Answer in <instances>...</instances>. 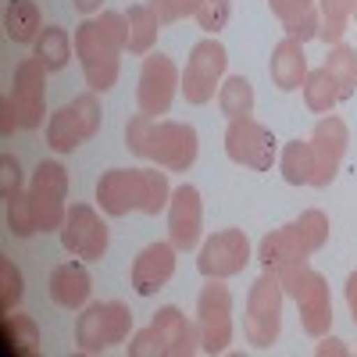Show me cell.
<instances>
[{"label":"cell","mask_w":357,"mask_h":357,"mask_svg":"<svg viewBox=\"0 0 357 357\" xmlns=\"http://www.w3.org/2000/svg\"><path fill=\"white\" fill-rule=\"evenodd\" d=\"M126 146L136 158L154 161L158 168L186 172L200 154V136L190 122H158L154 114L139 111L126 122Z\"/></svg>","instance_id":"obj_1"},{"label":"cell","mask_w":357,"mask_h":357,"mask_svg":"<svg viewBox=\"0 0 357 357\" xmlns=\"http://www.w3.org/2000/svg\"><path fill=\"white\" fill-rule=\"evenodd\" d=\"M168 200V175L158 168H111L97 178V204L111 218H126L129 211L161 215Z\"/></svg>","instance_id":"obj_2"},{"label":"cell","mask_w":357,"mask_h":357,"mask_svg":"<svg viewBox=\"0 0 357 357\" xmlns=\"http://www.w3.org/2000/svg\"><path fill=\"white\" fill-rule=\"evenodd\" d=\"M286 296H293L296 307H301V325L304 333L321 340L333 329V296H329V279L321 272H314L311 264H296L289 272L279 275Z\"/></svg>","instance_id":"obj_3"},{"label":"cell","mask_w":357,"mask_h":357,"mask_svg":"<svg viewBox=\"0 0 357 357\" xmlns=\"http://www.w3.org/2000/svg\"><path fill=\"white\" fill-rule=\"evenodd\" d=\"M282 282L272 268L254 279L250 293H247V314H243V336L254 350H268L275 340H279V329H282Z\"/></svg>","instance_id":"obj_4"},{"label":"cell","mask_w":357,"mask_h":357,"mask_svg":"<svg viewBox=\"0 0 357 357\" xmlns=\"http://www.w3.org/2000/svg\"><path fill=\"white\" fill-rule=\"evenodd\" d=\"M72 40H75V57L82 65L86 86L93 89V93H107V89L118 82V54H122L126 47L100 25V18L82 22Z\"/></svg>","instance_id":"obj_5"},{"label":"cell","mask_w":357,"mask_h":357,"mask_svg":"<svg viewBox=\"0 0 357 357\" xmlns=\"http://www.w3.org/2000/svg\"><path fill=\"white\" fill-rule=\"evenodd\" d=\"M129 329H132V311L126 304H118V301L89 304L75 321V347L82 354H100V350L126 343Z\"/></svg>","instance_id":"obj_6"},{"label":"cell","mask_w":357,"mask_h":357,"mask_svg":"<svg viewBox=\"0 0 357 357\" xmlns=\"http://www.w3.org/2000/svg\"><path fill=\"white\" fill-rule=\"evenodd\" d=\"M197 329H200V350L222 354L232 343V293L225 279H207V286L197 296Z\"/></svg>","instance_id":"obj_7"},{"label":"cell","mask_w":357,"mask_h":357,"mask_svg":"<svg viewBox=\"0 0 357 357\" xmlns=\"http://www.w3.org/2000/svg\"><path fill=\"white\" fill-rule=\"evenodd\" d=\"M225 154H229L232 165L268 172L275 165V136H272V129L261 126L250 114L232 118L229 129H225Z\"/></svg>","instance_id":"obj_8"},{"label":"cell","mask_w":357,"mask_h":357,"mask_svg":"<svg viewBox=\"0 0 357 357\" xmlns=\"http://www.w3.org/2000/svg\"><path fill=\"white\" fill-rule=\"evenodd\" d=\"M225 65H229V50L215 40V36H207L200 40L190 57H186V68H183V97L190 104H207L215 97V86L222 82L225 75Z\"/></svg>","instance_id":"obj_9"},{"label":"cell","mask_w":357,"mask_h":357,"mask_svg":"<svg viewBox=\"0 0 357 357\" xmlns=\"http://www.w3.org/2000/svg\"><path fill=\"white\" fill-rule=\"evenodd\" d=\"M33 211H36V225L40 232H61L65 218H68V172L57 161H40V168L33 172Z\"/></svg>","instance_id":"obj_10"},{"label":"cell","mask_w":357,"mask_h":357,"mask_svg":"<svg viewBox=\"0 0 357 357\" xmlns=\"http://www.w3.org/2000/svg\"><path fill=\"white\" fill-rule=\"evenodd\" d=\"M178 89H183V72L175 68V61L168 54L143 57L139 86H136V107L143 114H168Z\"/></svg>","instance_id":"obj_11"},{"label":"cell","mask_w":357,"mask_h":357,"mask_svg":"<svg viewBox=\"0 0 357 357\" xmlns=\"http://www.w3.org/2000/svg\"><path fill=\"white\" fill-rule=\"evenodd\" d=\"M250 261V240L243 229H222L215 236H207V243L200 247L197 272L204 279H232L240 275Z\"/></svg>","instance_id":"obj_12"},{"label":"cell","mask_w":357,"mask_h":357,"mask_svg":"<svg viewBox=\"0 0 357 357\" xmlns=\"http://www.w3.org/2000/svg\"><path fill=\"white\" fill-rule=\"evenodd\" d=\"M8 104L15 107L22 129H40L43 126V107H47V68L40 57H25L15 68Z\"/></svg>","instance_id":"obj_13"},{"label":"cell","mask_w":357,"mask_h":357,"mask_svg":"<svg viewBox=\"0 0 357 357\" xmlns=\"http://www.w3.org/2000/svg\"><path fill=\"white\" fill-rule=\"evenodd\" d=\"M107 243H111V232L104 218L89 204H72L61 225V247L82 261H100L107 254Z\"/></svg>","instance_id":"obj_14"},{"label":"cell","mask_w":357,"mask_h":357,"mask_svg":"<svg viewBox=\"0 0 357 357\" xmlns=\"http://www.w3.org/2000/svg\"><path fill=\"white\" fill-rule=\"evenodd\" d=\"M347 143H350V132H347V122L340 114H321L318 126L311 132V151H314V175H311V186L314 190H325L336 178L340 165H343V154H347Z\"/></svg>","instance_id":"obj_15"},{"label":"cell","mask_w":357,"mask_h":357,"mask_svg":"<svg viewBox=\"0 0 357 357\" xmlns=\"http://www.w3.org/2000/svg\"><path fill=\"white\" fill-rule=\"evenodd\" d=\"M200 229H204V204L200 190L193 183H183L172 190L168 200V240L175 250H193L200 243Z\"/></svg>","instance_id":"obj_16"},{"label":"cell","mask_w":357,"mask_h":357,"mask_svg":"<svg viewBox=\"0 0 357 357\" xmlns=\"http://www.w3.org/2000/svg\"><path fill=\"white\" fill-rule=\"evenodd\" d=\"M175 275V247L168 243H151L143 247L129 268V282L139 296H154L158 289L168 286V279Z\"/></svg>","instance_id":"obj_17"},{"label":"cell","mask_w":357,"mask_h":357,"mask_svg":"<svg viewBox=\"0 0 357 357\" xmlns=\"http://www.w3.org/2000/svg\"><path fill=\"white\" fill-rule=\"evenodd\" d=\"M151 329L158 333L165 357H190V354L200 350V329H197V321H190L175 304L158 307V314L151 318Z\"/></svg>","instance_id":"obj_18"},{"label":"cell","mask_w":357,"mask_h":357,"mask_svg":"<svg viewBox=\"0 0 357 357\" xmlns=\"http://www.w3.org/2000/svg\"><path fill=\"white\" fill-rule=\"evenodd\" d=\"M268 75L272 82L282 89V93H293V89H301L304 79H307V57H304V43L301 40H279L275 50H272V61H268Z\"/></svg>","instance_id":"obj_19"},{"label":"cell","mask_w":357,"mask_h":357,"mask_svg":"<svg viewBox=\"0 0 357 357\" xmlns=\"http://www.w3.org/2000/svg\"><path fill=\"white\" fill-rule=\"evenodd\" d=\"M89 289H93V282H89V272L79 261H65L50 272V301L65 311L82 307L89 301Z\"/></svg>","instance_id":"obj_20"},{"label":"cell","mask_w":357,"mask_h":357,"mask_svg":"<svg viewBox=\"0 0 357 357\" xmlns=\"http://www.w3.org/2000/svg\"><path fill=\"white\" fill-rule=\"evenodd\" d=\"M257 257H261V264H264V268H272L275 275H282V272H289V268H296V264H307V257H311V254L301 247V240L293 236V229H289V225H282V229L268 232L264 240H261Z\"/></svg>","instance_id":"obj_21"},{"label":"cell","mask_w":357,"mask_h":357,"mask_svg":"<svg viewBox=\"0 0 357 357\" xmlns=\"http://www.w3.org/2000/svg\"><path fill=\"white\" fill-rule=\"evenodd\" d=\"M0 354L4 357H36L40 354V329L29 314L4 311L0 318Z\"/></svg>","instance_id":"obj_22"},{"label":"cell","mask_w":357,"mask_h":357,"mask_svg":"<svg viewBox=\"0 0 357 357\" xmlns=\"http://www.w3.org/2000/svg\"><path fill=\"white\" fill-rule=\"evenodd\" d=\"M268 8H272V15L282 22L286 36L301 40V43H307V40L318 36L321 18H318L314 0H268Z\"/></svg>","instance_id":"obj_23"},{"label":"cell","mask_w":357,"mask_h":357,"mask_svg":"<svg viewBox=\"0 0 357 357\" xmlns=\"http://www.w3.org/2000/svg\"><path fill=\"white\" fill-rule=\"evenodd\" d=\"M82 139H89V132H86V126H82L75 104H65L61 111L50 114V122H47V143H50V151L72 154Z\"/></svg>","instance_id":"obj_24"},{"label":"cell","mask_w":357,"mask_h":357,"mask_svg":"<svg viewBox=\"0 0 357 357\" xmlns=\"http://www.w3.org/2000/svg\"><path fill=\"white\" fill-rule=\"evenodd\" d=\"M279 172L289 186H311V175H314V151H311V139H293L282 146L279 154Z\"/></svg>","instance_id":"obj_25"},{"label":"cell","mask_w":357,"mask_h":357,"mask_svg":"<svg viewBox=\"0 0 357 357\" xmlns=\"http://www.w3.org/2000/svg\"><path fill=\"white\" fill-rule=\"evenodd\" d=\"M4 29L15 43H36L43 33V22H40V8L33 0H11L8 11H4Z\"/></svg>","instance_id":"obj_26"},{"label":"cell","mask_w":357,"mask_h":357,"mask_svg":"<svg viewBox=\"0 0 357 357\" xmlns=\"http://www.w3.org/2000/svg\"><path fill=\"white\" fill-rule=\"evenodd\" d=\"M129 18V54H151V47L158 43V33H161V18L154 15L151 4H132L126 11Z\"/></svg>","instance_id":"obj_27"},{"label":"cell","mask_w":357,"mask_h":357,"mask_svg":"<svg viewBox=\"0 0 357 357\" xmlns=\"http://www.w3.org/2000/svg\"><path fill=\"white\" fill-rule=\"evenodd\" d=\"M33 47H36L33 57H40L47 72H61V68L68 65V57H72L75 40H68V29H61V25H47Z\"/></svg>","instance_id":"obj_28"},{"label":"cell","mask_w":357,"mask_h":357,"mask_svg":"<svg viewBox=\"0 0 357 357\" xmlns=\"http://www.w3.org/2000/svg\"><path fill=\"white\" fill-rule=\"evenodd\" d=\"M304 104H307V111H314V114H329L343 97H340V86H336V79L329 75V68H314V72H307V79H304Z\"/></svg>","instance_id":"obj_29"},{"label":"cell","mask_w":357,"mask_h":357,"mask_svg":"<svg viewBox=\"0 0 357 357\" xmlns=\"http://www.w3.org/2000/svg\"><path fill=\"white\" fill-rule=\"evenodd\" d=\"M318 40L325 43H343V33L354 18V0H318Z\"/></svg>","instance_id":"obj_30"},{"label":"cell","mask_w":357,"mask_h":357,"mask_svg":"<svg viewBox=\"0 0 357 357\" xmlns=\"http://www.w3.org/2000/svg\"><path fill=\"white\" fill-rule=\"evenodd\" d=\"M218 111L229 118H243L254 111V86L243 79V75H229L222 86H218Z\"/></svg>","instance_id":"obj_31"},{"label":"cell","mask_w":357,"mask_h":357,"mask_svg":"<svg viewBox=\"0 0 357 357\" xmlns=\"http://www.w3.org/2000/svg\"><path fill=\"white\" fill-rule=\"evenodd\" d=\"M325 68H329V75L336 79L340 86V97H354V89H357V50L347 47V43H333L329 57H325Z\"/></svg>","instance_id":"obj_32"},{"label":"cell","mask_w":357,"mask_h":357,"mask_svg":"<svg viewBox=\"0 0 357 357\" xmlns=\"http://www.w3.org/2000/svg\"><path fill=\"white\" fill-rule=\"evenodd\" d=\"M293 236L301 240V247L307 254H318L325 243H329V215L318 211V207H311V211H304L296 222H289Z\"/></svg>","instance_id":"obj_33"},{"label":"cell","mask_w":357,"mask_h":357,"mask_svg":"<svg viewBox=\"0 0 357 357\" xmlns=\"http://www.w3.org/2000/svg\"><path fill=\"white\" fill-rule=\"evenodd\" d=\"M4 200H8V229H11V236H18V240L36 236L40 225H36V211H33V193H29V190H15Z\"/></svg>","instance_id":"obj_34"},{"label":"cell","mask_w":357,"mask_h":357,"mask_svg":"<svg viewBox=\"0 0 357 357\" xmlns=\"http://www.w3.org/2000/svg\"><path fill=\"white\" fill-rule=\"evenodd\" d=\"M0 272H4V286H0V307H4V311H15L18 301H22V293H25L22 272H18V268H15L8 257H0Z\"/></svg>","instance_id":"obj_35"},{"label":"cell","mask_w":357,"mask_h":357,"mask_svg":"<svg viewBox=\"0 0 357 357\" xmlns=\"http://www.w3.org/2000/svg\"><path fill=\"white\" fill-rule=\"evenodd\" d=\"M193 18L200 22L204 33H211V36H215L218 29H225V22H229V0H200Z\"/></svg>","instance_id":"obj_36"},{"label":"cell","mask_w":357,"mask_h":357,"mask_svg":"<svg viewBox=\"0 0 357 357\" xmlns=\"http://www.w3.org/2000/svg\"><path fill=\"white\" fill-rule=\"evenodd\" d=\"M197 4L200 0H151V8L161 18V25H172V22H183V18L197 15Z\"/></svg>","instance_id":"obj_37"},{"label":"cell","mask_w":357,"mask_h":357,"mask_svg":"<svg viewBox=\"0 0 357 357\" xmlns=\"http://www.w3.org/2000/svg\"><path fill=\"white\" fill-rule=\"evenodd\" d=\"M129 357H165L161 354V340H158V333L146 325L143 333H136V340L129 343Z\"/></svg>","instance_id":"obj_38"},{"label":"cell","mask_w":357,"mask_h":357,"mask_svg":"<svg viewBox=\"0 0 357 357\" xmlns=\"http://www.w3.org/2000/svg\"><path fill=\"white\" fill-rule=\"evenodd\" d=\"M0 190H4V197H11L15 190H22V165L11 154L0 158Z\"/></svg>","instance_id":"obj_39"},{"label":"cell","mask_w":357,"mask_h":357,"mask_svg":"<svg viewBox=\"0 0 357 357\" xmlns=\"http://www.w3.org/2000/svg\"><path fill=\"white\" fill-rule=\"evenodd\" d=\"M314 354H318V357H329V354H333V357H347V354H350V350H347V347H343V340H333V336H329V333H325V336H321V343H318V350H314Z\"/></svg>","instance_id":"obj_40"},{"label":"cell","mask_w":357,"mask_h":357,"mask_svg":"<svg viewBox=\"0 0 357 357\" xmlns=\"http://www.w3.org/2000/svg\"><path fill=\"white\" fill-rule=\"evenodd\" d=\"M347 307H350V318L357 325V272L347 275Z\"/></svg>","instance_id":"obj_41"},{"label":"cell","mask_w":357,"mask_h":357,"mask_svg":"<svg viewBox=\"0 0 357 357\" xmlns=\"http://www.w3.org/2000/svg\"><path fill=\"white\" fill-rule=\"evenodd\" d=\"M18 126H22V122H18V114H15V107H11V104L4 100V126H0V132H4V136H11V132H15Z\"/></svg>","instance_id":"obj_42"},{"label":"cell","mask_w":357,"mask_h":357,"mask_svg":"<svg viewBox=\"0 0 357 357\" xmlns=\"http://www.w3.org/2000/svg\"><path fill=\"white\" fill-rule=\"evenodd\" d=\"M72 4H75V11H82V15H93V11H100L104 0H72Z\"/></svg>","instance_id":"obj_43"},{"label":"cell","mask_w":357,"mask_h":357,"mask_svg":"<svg viewBox=\"0 0 357 357\" xmlns=\"http://www.w3.org/2000/svg\"><path fill=\"white\" fill-rule=\"evenodd\" d=\"M354 18H357V0H354Z\"/></svg>","instance_id":"obj_44"}]
</instances>
